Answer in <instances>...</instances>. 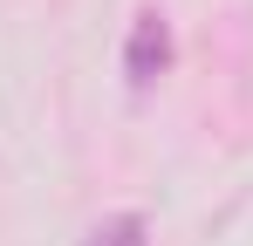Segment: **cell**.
<instances>
[{"label":"cell","mask_w":253,"mask_h":246,"mask_svg":"<svg viewBox=\"0 0 253 246\" xmlns=\"http://www.w3.org/2000/svg\"><path fill=\"white\" fill-rule=\"evenodd\" d=\"M144 240H151L144 212H110V219H96L83 233V246H144Z\"/></svg>","instance_id":"7a4b0ae2"},{"label":"cell","mask_w":253,"mask_h":246,"mask_svg":"<svg viewBox=\"0 0 253 246\" xmlns=\"http://www.w3.org/2000/svg\"><path fill=\"white\" fill-rule=\"evenodd\" d=\"M171 69V21L158 7H144L137 21H130V48H124V76L130 89H151V82Z\"/></svg>","instance_id":"6da1fadb"}]
</instances>
